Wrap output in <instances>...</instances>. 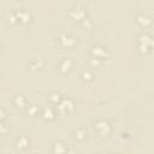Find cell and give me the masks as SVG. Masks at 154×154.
I'll list each match as a JSON object with an SVG mask.
<instances>
[{
    "instance_id": "cell-16",
    "label": "cell",
    "mask_w": 154,
    "mask_h": 154,
    "mask_svg": "<svg viewBox=\"0 0 154 154\" xmlns=\"http://www.w3.org/2000/svg\"><path fill=\"white\" fill-rule=\"evenodd\" d=\"M47 97H48V100H49L51 103H53V105H58V103L61 101V99H63L64 96H63V94L59 93V91H52Z\"/></svg>"
},
{
    "instance_id": "cell-5",
    "label": "cell",
    "mask_w": 154,
    "mask_h": 154,
    "mask_svg": "<svg viewBox=\"0 0 154 154\" xmlns=\"http://www.w3.org/2000/svg\"><path fill=\"white\" fill-rule=\"evenodd\" d=\"M94 129L95 131L97 132V135L105 137V136H108L112 131V125L109 123V120L105 119V118H101L99 120H96V123L94 124Z\"/></svg>"
},
{
    "instance_id": "cell-15",
    "label": "cell",
    "mask_w": 154,
    "mask_h": 154,
    "mask_svg": "<svg viewBox=\"0 0 154 154\" xmlns=\"http://www.w3.org/2000/svg\"><path fill=\"white\" fill-rule=\"evenodd\" d=\"M43 65H45V63L41 59H34V60H31L28 64V69L31 72H37V71H40L43 67Z\"/></svg>"
},
{
    "instance_id": "cell-13",
    "label": "cell",
    "mask_w": 154,
    "mask_h": 154,
    "mask_svg": "<svg viewBox=\"0 0 154 154\" xmlns=\"http://www.w3.org/2000/svg\"><path fill=\"white\" fill-rule=\"evenodd\" d=\"M29 146H30V141L26 136H20L14 142V147L17 150H25L29 148Z\"/></svg>"
},
{
    "instance_id": "cell-24",
    "label": "cell",
    "mask_w": 154,
    "mask_h": 154,
    "mask_svg": "<svg viewBox=\"0 0 154 154\" xmlns=\"http://www.w3.org/2000/svg\"><path fill=\"white\" fill-rule=\"evenodd\" d=\"M0 49H1V45H0Z\"/></svg>"
},
{
    "instance_id": "cell-1",
    "label": "cell",
    "mask_w": 154,
    "mask_h": 154,
    "mask_svg": "<svg viewBox=\"0 0 154 154\" xmlns=\"http://www.w3.org/2000/svg\"><path fill=\"white\" fill-rule=\"evenodd\" d=\"M137 47L141 53H150L153 49V36L149 32H142L137 40Z\"/></svg>"
},
{
    "instance_id": "cell-20",
    "label": "cell",
    "mask_w": 154,
    "mask_h": 154,
    "mask_svg": "<svg viewBox=\"0 0 154 154\" xmlns=\"http://www.w3.org/2000/svg\"><path fill=\"white\" fill-rule=\"evenodd\" d=\"M81 78H82L84 82H90V81H93V78H94V73H93L90 70H84V71L82 72V75H81Z\"/></svg>"
},
{
    "instance_id": "cell-6",
    "label": "cell",
    "mask_w": 154,
    "mask_h": 154,
    "mask_svg": "<svg viewBox=\"0 0 154 154\" xmlns=\"http://www.w3.org/2000/svg\"><path fill=\"white\" fill-rule=\"evenodd\" d=\"M89 53H90V57L97 58V59H100V60L107 59V58L111 55L108 48H106V47L102 46V45H94V46L90 48Z\"/></svg>"
},
{
    "instance_id": "cell-17",
    "label": "cell",
    "mask_w": 154,
    "mask_h": 154,
    "mask_svg": "<svg viewBox=\"0 0 154 154\" xmlns=\"http://www.w3.org/2000/svg\"><path fill=\"white\" fill-rule=\"evenodd\" d=\"M25 111L30 117H36V116H40L41 113V108L37 105H28L25 107Z\"/></svg>"
},
{
    "instance_id": "cell-3",
    "label": "cell",
    "mask_w": 154,
    "mask_h": 154,
    "mask_svg": "<svg viewBox=\"0 0 154 154\" xmlns=\"http://www.w3.org/2000/svg\"><path fill=\"white\" fill-rule=\"evenodd\" d=\"M67 16H69L71 19L76 20L77 23H81L83 19H85L87 17H89L88 11H87L84 7L79 6V5L71 7V8L69 10V12H67Z\"/></svg>"
},
{
    "instance_id": "cell-4",
    "label": "cell",
    "mask_w": 154,
    "mask_h": 154,
    "mask_svg": "<svg viewBox=\"0 0 154 154\" xmlns=\"http://www.w3.org/2000/svg\"><path fill=\"white\" fill-rule=\"evenodd\" d=\"M58 43L63 48H73L77 45V38L71 32H61L58 36Z\"/></svg>"
},
{
    "instance_id": "cell-21",
    "label": "cell",
    "mask_w": 154,
    "mask_h": 154,
    "mask_svg": "<svg viewBox=\"0 0 154 154\" xmlns=\"http://www.w3.org/2000/svg\"><path fill=\"white\" fill-rule=\"evenodd\" d=\"M7 20H8V23L11 24V25H18V20H17V17H16V14H14V12H11L8 16H7Z\"/></svg>"
},
{
    "instance_id": "cell-2",
    "label": "cell",
    "mask_w": 154,
    "mask_h": 154,
    "mask_svg": "<svg viewBox=\"0 0 154 154\" xmlns=\"http://www.w3.org/2000/svg\"><path fill=\"white\" fill-rule=\"evenodd\" d=\"M55 106H57V108H55L57 114L64 117V116H66V114H69L70 112L73 111V108H75V102H73L72 99L64 96V97L61 99V101H60L58 105H55Z\"/></svg>"
},
{
    "instance_id": "cell-22",
    "label": "cell",
    "mask_w": 154,
    "mask_h": 154,
    "mask_svg": "<svg viewBox=\"0 0 154 154\" xmlns=\"http://www.w3.org/2000/svg\"><path fill=\"white\" fill-rule=\"evenodd\" d=\"M8 130H10L8 125L4 120H0V135H6L8 132Z\"/></svg>"
},
{
    "instance_id": "cell-9",
    "label": "cell",
    "mask_w": 154,
    "mask_h": 154,
    "mask_svg": "<svg viewBox=\"0 0 154 154\" xmlns=\"http://www.w3.org/2000/svg\"><path fill=\"white\" fill-rule=\"evenodd\" d=\"M136 23L141 26V28H149L152 25V17L146 13V12H140L136 14V18H135Z\"/></svg>"
},
{
    "instance_id": "cell-19",
    "label": "cell",
    "mask_w": 154,
    "mask_h": 154,
    "mask_svg": "<svg viewBox=\"0 0 154 154\" xmlns=\"http://www.w3.org/2000/svg\"><path fill=\"white\" fill-rule=\"evenodd\" d=\"M102 64V60L97 59V58H94V57H90L88 59V65L89 67H93V69H96V67H100Z\"/></svg>"
},
{
    "instance_id": "cell-11",
    "label": "cell",
    "mask_w": 154,
    "mask_h": 154,
    "mask_svg": "<svg viewBox=\"0 0 154 154\" xmlns=\"http://www.w3.org/2000/svg\"><path fill=\"white\" fill-rule=\"evenodd\" d=\"M52 152L55 154H61V153H67L69 152V147L65 142L63 141H55L52 143Z\"/></svg>"
},
{
    "instance_id": "cell-14",
    "label": "cell",
    "mask_w": 154,
    "mask_h": 154,
    "mask_svg": "<svg viewBox=\"0 0 154 154\" xmlns=\"http://www.w3.org/2000/svg\"><path fill=\"white\" fill-rule=\"evenodd\" d=\"M12 105L17 108H25L28 106V100L24 95H16L12 99Z\"/></svg>"
},
{
    "instance_id": "cell-7",
    "label": "cell",
    "mask_w": 154,
    "mask_h": 154,
    "mask_svg": "<svg viewBox=\"0 0 154 154\" xmlns=\"http://www.w3.org/2000/svg\"><path fill=\"white\" fill-rule=\"evenodd\" d=\"M14 14H16V17H17L18 24L26 25V24H29V23L32 20V13H31L29 10L20 8V10L14 11Z\"/></svg>"
},
{
    "instance_id": "cell-10",
    "label": "cell",
    "mask_w": 154,
    "mask_h": 154,
    "mask_svg": "<svg viewBox=\"0 0 154 154\" xmlns=\"http://www.w3.org/2000/svg\"><path fill=\"white\" fill-rule=\"evenodd\" d=\"M40 116H41L45 120H47V122H53V120L57 118L58 114H57V111H55L53 107L46 106V107H43V108L41 109Z\"/></svg>"
},
{
    "instance_id": "cell-8",
    "label": "cell",
    "mask_w": 154,
    "mask_h": 154,
    "mask_svg": "<svg viewBox=\"0 0 154 154\" xmlns=\"http://www.w3.org/2000/svg\"><path fill=\"white\" fill-rule=\"evenodd\" d=\"M72 69H73V61L70 58L64 57V58H61L59 60V63H58V70L61 73H64V75L70 73L72 71Z\"/></svg>"
},
{
    "instance_id": "cell-12",
    "label": "cell",
    "mask_w": 154,
    "mask_h": 154,
    "mask_svg": "<svg viewBox=\"0 0 154 154\" xmlns=\"http://www.w3.org/2000/svg\"><path fill=\"white\" fill-rule=\"evenodd\" d=\"M72 135H73V138L79 143H83L88 137V132H87V130L84 128H76L73 130Z\"/></svg>"
},
{
    "instance_id": "cell-18",
    "label": "cell",
    "mask_w": 154,
    "mask_h": 154,
    "mask_svg": "<svg viewBox=\"0 0 154 154\" xmlns=\"http://www.w3.org/2000/svg\"><path fill=\"white\" fill-rule=\"evenodd\" d=\"M82 28H84V29H93L94 28V20L90 18V17H87L85 19H83L81 23H78Z\"/></svg>"
},
{
    "instance_id": "cell-23",
    "label": "cell",
    "mask_w": 154,
    "mask_h": 154,
    "mask_svg": "<svg viewBox=\"0 0 154 154\" xmlns=\"http://www.w3.org/2000/svg\"><path fill=\"white\" fill-rule=\"evenodd\" d=\"M6 117H7L6 111H5L4 108H0V120H5V119H6Z\"/></svg>"
}]
</instances>
